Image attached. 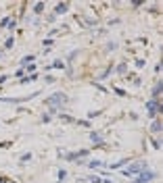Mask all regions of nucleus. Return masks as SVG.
<instances>
[{
  "instance_id": "f257e3e1",
  "label": "nucleus",
  "mask_w": 163,
  "mask_h": 183,
  "mask_svg": "<svg viewBox=\"0 0 163 183\" xmlns=\"http://www.w3.org/2000/svg\"><path fill=\"white\" fill-rule=\"evenodd\" d=\"M46 104L52 108V113H59L61 106L67 104V96H65V94H55V96H50V98L46 100Z\"/></svg>"
},
{
  "instance_id": "f03ea898",
  "label": "nucleus",
  "mask_w": 163,
  "mask_h": 183,
  "mask_svg": "<svg viewBox=\"0 0 163 183\" xmlns=\"http://www.w3.org/2000/svg\"><path fill=\"white\" fill-rule=\"evenodd\" d=\"M144 169H146V160H138V162H134L132 167L123 169V175H138V173H142Z\"/></svg>"
},
{
  "instance_id": "7ed1b4c3",
  "label": "nucleus",
  "mask_w": 163,
  "mask_h": 183,
  "mask_svg": "<svg viewBox=\"0 0 163 183\" xmlns=\"http://www.w3.org/2000/svg\"><path fill=\"white\" fill-rule=\"evenodd\" d=\"M146 108H149V117H153V119H157V114L161 113V102L159 100H155V98H151L149 102H146Z\"/></svg>"
},
{
  "instance_id": "20e7f679",
  "label": "nucleus",
  "mask_w": 163,
  "mask_h": 183,
  "mask_svg": "<svg viewBox=\"0 0 163 183\" xmlns=\"http://www.w3.org/2000/svg\"><path fill=\"white\" fill-rule=\"evenodd\" d=\"M155 177H157V175H155L153 171L144 169L142 173H138V179H136V181H132V183H151L153 179H155Z\"/></svg>"
},
{
  "instance_id": "39448f33",
  "label": "nucleus",
  "mask_w": 163,
  "mask_h": 183,
  "mask_svg": "<svg viewBox=\"0 0 163 183\" xmlns=\"http://www.w3.org/2000/svg\"><path fill=\"white\" fill-rule=\"evenodd\" d=\"M163 90V83L161 81H157V83H155V88H153V98H155V100H159V92Z\"/></svg>"
},
{
  "instance_id": "423d86ee",
  "label": "nucleus",
  "mask_w": 163,
  "mask_h": 183,
  "mask_svg": "<svg viewBox=\"0 0 163 183\" xmlns=\"http://www.w3.org/2000/svg\"><path fill=\"white\" fill-rule=\"evenodd\" d=\"M151 131H153V133H159V131H161V121H159V119H155V121H153Z\"/></svg>"
},
{
  "instance_id": "0eeeda50",
  "label": "nucleus",
  "mask_w": 163,
  "mask_h": 183,
  "mask_svg": "<svg viewBox=\"0 0 163 183\" xmlns=\"http://www.w3.org/2000/svg\"><path fill=\"white\" fill-rule=\"evenodd\" d=\"M90 139H92V142H96L98 146H105V142H103V137L98 135V133H90Z\"/></svg>"
},
{
  "instance_id": "6e6552de",
  "label": "nucleus",
  "mask_w": 163,
  "mask_h": 183,
  "mask_svg": "<svg viewBox=\"0 0 163 183\" xmlns=\"http://www.w3.org/2000/svg\"><path fill=\"white\" fill-rule=\"evenodd\" d=\"M88 167L90 169H96V167H103V162L100 160H92V162H88Z\"/></svg>"
},
{
  "instance_id": "1a4fd4ad",
  "label": "nucleus",
  "mask_w": 163,
  "mask_h": 183,
  "mask_svg": "<svg viewBox=\"0 0 163 183\" xmlns=\"http://www.w3.org/2000/svg\"><path fill=\"white\" fill-rule=\"evenodd\" d=\"M67 11V4H65V2H63V4H57V15L59 13H65Z\"/></svg>"
},
{
  "instance_id": "9d476101",
  "label": "nucleus",
  "mask_w": 163,
  "mask_h": 183,
  "mask_svg": "<svg viewBox=\"0 0 163 183\" xmlns=\"http://www.w3.org/2000/svg\"><path fill=\"white\" fill-rule=\"evenodd\" d=\"M52 67H55V69H65V63H63V60H55Z\"/></svg>"
},
{
  "instance_id": "9b49d317",
  "label": "nucleus",
  "mask_w": 163,
  "mask_h": 183,
  "mask_svg": "<svg viewBox=\"0 0 163 183\" xmlns=\"http://www.w3.org/2000/svg\"><path fill=\"white\" fill-rule=\"evenodd\" d=\"M34 11H36V13H42V11H44V4H42V2L34 4Z\"/></svg>"
},
{
  "instance_id": "f8f14e48",
  "label": "nucleus",
  "mask_w": 163,
  "mask_h": 183,
  "mask_svg": "<svg viewBox=\"0 0 163 183\" xmlns=\"http://www.w3.org/2000/svg\"><path fill=\"white\" fill-rule=\"evenodd\" d=\"M32 158V154H29V152H27V154H23V156H21V162H27V160Z\"/></svg>"
},
{
  "instance_id": "ddd939ff",
  "label": "nucleus",
  "mask_w": 163,
  "mask_h": 183,
  "mask_svg": "<svg viewBox=\"0 0 163 183\" xmlns=\"http://www.w3.org/2000/svg\"><path fill=\"white\" fill-rule=\"evenodd\" d=\"M90 181L92 183H100V179H98V177H90Z\"/></svg>"
},
{
  "instance_id": "4468645a",
  "label": "nucleus",
  "mask_w": 163,
  "mask_h": 183,
  "mask_svg": "<svg viewBox=\"0 0 163 183\" xmlns=\"http://www.w3.org/2000/svg\"><path fill=\"white\" fill-rule=\"evenodd\" d=\"M0 183H6V179H2V177H0Z\"/></svg>"
}]
</instances>
